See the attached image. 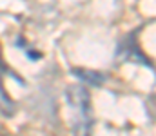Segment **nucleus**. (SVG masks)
Segmentation results:
<instances>
[{"label":"nucleus","instance_id":"1","mask_svg":"<svg viewBox=\"0 0 156 136\" xmlns=\"http://www.w3.org/2000/svg\"><path fill=\"white\" fill-rule=\"evenodd\" d=\"M67 105L75 111V131L76 133H89L93 127L91 116V98L83 85H69L66 89Z\"/></svg>","mask_w":156,"mask_h":136},{"label":"nucleus","instance_id":"2","mask_svg":"<svg viewBox=\"0 0 156 136\" xmlns=\"http://www.w3.org/2000/svg\"><path fill=\"white\" fill-rule=\"evenodd\" d=\"M71 73L76 76L78 80H82L83 84H89V85H93V87H100V85H104V82H105V78H107L104 73L89 71V69H73Z\"/></svg>","mask_w":156,"mask_h":136},{"label":"nucleus","instance_id":"3","mask_svg":"<svg viewBox=\"0 0 156 136\" xmlns=\"http://www.w3.org/2000/svg\"><path fill=\"white\" fill-rule=\"evenodd\" d=\"M5 67L0 64V113L4 116H13L15 114V102L7 96V92L4 91V85H2V71Z\"/></svg>","mask_w":156,"mask_h":136}]
</instances>
